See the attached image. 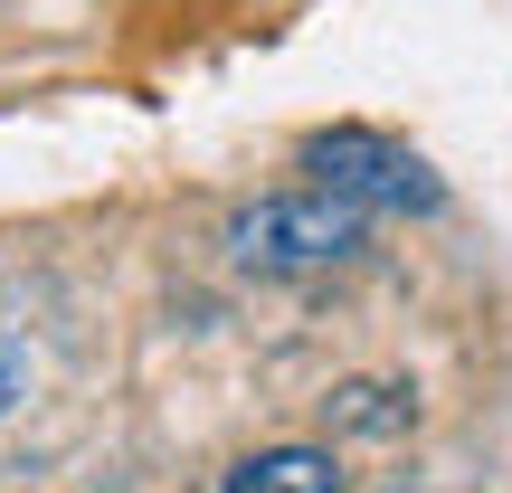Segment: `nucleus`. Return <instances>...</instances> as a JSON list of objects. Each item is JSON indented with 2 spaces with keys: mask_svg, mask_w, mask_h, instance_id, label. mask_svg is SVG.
I'll use <instances>...</instances> for the list:
<instances>
[{
  "mask_svg": "<svg viewBox=\"0 0 512 493\" xmlns=\"http://www.w3.org/2000/svg\"><path fill=\"white\" fill-rule=\"evenodd\" d=\"M228 493H342V465L323 446H266L228 475Z\"/></svg>",
  "mask_w": 512,
  "mask_h": 493,
  "instance_id": "7ed1b4c3",
  "label": "nucleus"
},
{
  "mask_svg": "<svg viewBox=\"0 0 512 493\" xmlns=\"http://www.w3.org/2000/svg\"><path fill=\"white\" fill-rule=\"evenodd\" d=\"M304 171H313V190H332L342 209H437V171H427L408 143L361 133V124L313 133V143H304Z\"/></svg>",
  "mask_w": 512,
  "mask_h": 493,
  "instance_id": "f03ea898",
  "label": "nucleus"
},
{
  "mask_svg": "<svg viewBox=\"0 0 512 493\" xmlns=\"http://www.w3.org/2000/svg\"><path fill=\"white\" fill-rule=\"evenodd\" d=\"M361 247V209H342L332 190H285L228 219V256L247 275H323Z\"/></svg>",
  "mask_w": 512,
  "mask_h": 493,
  "instance_id": "f257e3e1",
  "label": "nucleus"
},
{
  "mask_svg": "<svg viewBox=\"0 0 512 493\" xmlns=\"http://www.w3.org/2000/svg\"><path fill=\"white\" fill-rule=\"evenodd\" d=\"M19 370H29V361H19V342H10V332H0V408L19 399Z\"/></svg>",
  "mask_w": 512,
  "mask_h": 493,
  "instance_id": "20e7f679",
  "label": "nucleus"
}]
</instances>
